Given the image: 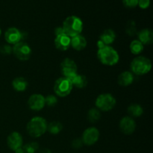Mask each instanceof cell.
Returning a JSON list of instances; mask_svg holds the SVG:
<instances>
[{
  "instance_id": "1",
  "label": "cell",
  "mask_w": 153,
  "mask_h": 153,
  "mask_svg": "<svg viewBox=\"0 0 153 153\" xmlns=\"http://www.w3.org/2000/svg\"><path fill=\"white\" fill-rule=\"evenodd\" d=\"M47 122L41 117H34L28 123L26 130L31 137L37 138L41 137L47 131Z\"/></svg>"
},
{
  "instance_id": "2",
  "label": "cell",
  "mask_w": 153,
  "mask_h": 153,
  "mask_svg": "<svg viewBox=\"0 0 153 153\" xmlns=\"http://www.w3.org/2000/svg\"><path fill=\"white\" fill-rule=\"evenodd\" d=\"M62 28L64 34L70 37H73L81 34L83 30V22L79 17L73 15L64 19Z\"/></svg>"
},
{
  "instance_id": "3",
  "label": "cell",
  "mask_w": 153,
  "mask_h": 153,
  "mask_svg": "<svg viewBox=\"0 0 153 153\" xmlns=\"http://www.w3.org/2000/svg\"><path fill=\"white\" fill-rule=\"evenodd\" d=\"M97 57L100 62L106 66H114L119 61L117 51L110 46H105L97 51Z\"/></svg>"
},
{
  "instance_id": "4",
  "label": "cell",
  "mask_w": 153,
  "mask_h": 153,
  "mask_svg": "<svg viewBox=\"0 0 153 153\" xmlns=\"http://www.w3.org/2000/svg\"><path fill=\"white\" fill-rule=\"evenodd\" d=\"M130 69L132 74H135L137 76H143L151 70L152 63L150 60L146 57H136L131 62Z\"/></svg>"
},
{
  "instance_id": "5",
  "label": "cell",
  "mask_w": 153,
  "mask_h": 153,
  "mask_svg": "<svg viewBox=\"0 0 153 153\" xmlns=\"http://www.w3.org/2000/svg\"><path fill=\"white\" fill-rule=\"evenodd\" d=\"M116 99L110 94H100L96 100L97 109L102 111H109L116 105Z\"/></svg>"
},
{
  "instance_id": "6",
  "label": "cell",
  "mask_w": 153,
  "mask_h": 153,
  "mask_svg": "<svg viewBox=\"0 0 153 153\" xmlns=\"http://www.w3.org/2000/svg\"><path fill=\"white\" fill-rule=\"evenodd\" d=\"M73 88L71 82L65 77L59 78L54 84V91L60 97H65L70 95Z\"/></svg>"
},
{
  "instance_id": "7",
  "label": "cell",
  "mask_w": 153,
  "mask_h": 153,
  "mask_svg": "<svg viewBox=\"0 0 153 153\" xmlns=\"http://www.w3.org/2000/svg\"><path fill=\"white\" fill-rule=\"evenodd\" d=\"M13 53L19 61H27L30 58L31 55V49L29 45L25 42H19L13 45L12 47Z\"/></svg>"
},
{
  "instance_id": "8",
  "label": "cell",
  "mask_w": 153,
  "mask_h": 153,
  "mask_svg": "<svg viewBox=\"0 0 153 153\" xmlns=\"http://www.w3.org/2000/svg\"><path fill=\"white\" fill-rule=\"evenodd\" d=\"M60 68H61V72L64 77L67 78V79L77 74V65L76 62L70 58H65L63 60L62 62L61 63Z\"/></svg>"
},
{
  "instance_id": "9",
  "label": "cell",
  "mask_w": 153,
  "mask_h": 153,
  "mask_svg": "<svg viewBox=\"0 0 153 153\" xmlns=\"http://www.w3.org/2000/svg\"><path fill=\"white\" fill-rule=\"evenodd\" d=\"M100 138V131L95 127H90L85 130L82 134V140L84 144L92 146L98 141Z\"/></svg>"
},
{
  "instance_id": "10",
  "label": "cell",
  "mask_w": 153,
  "mask_h": 153,
  "mask_svg": "<svg viewBox=\"0 0 153 153\" xmlns=\"http://www.w3.org/2000/svg\"><path fill=\"white\" fill-rule=\"evenodd\" d=\"M28 105L33 111H38L42 110L45 106V97L42 94H33L28 99Z\"/></svg>"
},
{
  "instance_id": "11",
  "label": "cell",
  "mask_w": 153,
  "mask_h": 153,
  "mask_svg": "<svg viewBox=\"0 0 153 153\" xmlns=\"http://www.w3.org/2000/svg\"><path fill=\"white\" fill-rule=\"evenodd\" d=\"M136 123L131 117H125L120 121V129L125 134H131L135 131Z\"/></svg>"
},
{
  "instance_id": "12",
  "label": "cell",
  "mask_w": 153,
  "mask_h": 153,
  "mask_svg": "<svg viewBox=\"0 0 153 153\" xmlns=\"http://www.w3.org/2000/svg\"><path fill=\"white\" fill-rule=\"evenodd\" d=\"M22 35L21 31L15 27L7 28L4 33V39L9 44L15 45L16 43L21 41Z\"/></svg>"
},
{
  "instance_id": "13",
  "label": "cell",
  "mask_w": 153,
  "mask_h": 153,
  "mask_svg": "<svg viewBox=\"0 0 153 153\" xmlns=\"http://www.w3.org/2000/svg\"><path fill=\"white\" fill-rule=\"evenodd\" d=\"M22 143H23V139H22V135L16 131H13L11 134H9L7 138V146L13 151L22 147Z\"/></svg>"
},
{
  "instance_id": "14",
  "label": "cell",
  "mask_w": 153,
  "mask_h": 153,
  "mask_svg": "<svg viewBox=\"0 0 153 153\" xmlns=\"http://www.w3.org/2000/svg\"><path fill=\"white\" fill-rule=\"evenodd\" d=\"M71 37L66 34H62L55 37V46L58 50L66 51L70 48Z\"/></svg>"
},
{
  "instance_id": "15",
  "label": "cell",
  "mask_w": 153,
  "mask_h": 153,
  "mask_svg": "<svg viewBox=\"0 0 153 153\" xmlns=\"http://www.w3.org/2000/svg\"><path fill=\"white\" fill-rule=\"evenodd\" d=\"M86 39H85V37L81 35V34L71 37V40H70V46H72L75 50L82 51L86 47Z\"/></svg>"
},
{
  "instance_id": "16",
  "label": "cell",
  "mask_w": 153,
  "mask_h": 153,
  "mask_svg": "<svg viewBox=\"0 0 153 153\" xmlns=\"http://www.w3.org/2000/svg\"><path fill=\"white\" fill-rule=\"evenodd\" d=\"M138 40L143 45L151 44L153 41V32L149 28H144L141 30L137 34Z\"/></svg>"
},
{
  "instance_id": "17",
  "label": "cell",
  "mask_w": 153,
  "mask_h": 153,
  "mask_svg": "<svg viewBox=\"0 0 153 153\" xmlns=\"http://www.w3.org/2000/svg\"><path fill=\"white\" fill-rule=\"evenodd\" d=\"M117 82L118 84L123 87L129 86L134 82V75L129 71L123 72L118 76Z\"/></svg>"
},
{
  "instance_id": "18",
  "label": "cell",
  "mask_w": 153,
  "mask_h": 153,
  "mask_svg": "<svg viewBox=\"0 0 153 153\" xmlns=\"http://www.w3.org/2000/svg\"><path fill=\"white\" fill-rule=\"evenodd\" d=\"M116 39V34L112 29H105L101 34L100 37V40L105 46H109L114 43Z\"/></svg>"
},
{
  "instance_id": "19",
  "label": "cell",
  "mask_w": 153,
  "mask_h": 153,
  "mask_svg": "<svg viewBox=\"0 0 153 153\" xmlns=\"http://www.w3.org/2000/svg\"><path fill=\"white\" fill-rule=\"evenodd\" d=\"M68 79L71 82L73 86L77 88H84L88 85V79L84 75H79L77 73L72 77L69 78Z\"/></svg>"
},
{
  "instance_id": "20",
  "label": "cell",
  "mask_w": 153,
  "mask_h": 153,
  "mask_svg": "<svg viewBox=\"0 0 153 153\" xmlns=\"http://www.w3.org/2000/svg\"><path fill=\"white\" fill-rule=\"evenodd\" d=\"M12 86L16 91L22 92L26 90L28 87V82L23 77H17L13 79L12 82Z\"/></svg>"
},
{
  "instance_id": "21",
  "label": "cell",
  "mask_w": 153,
  "mask_h": 153,
  "mask_svg": "<svg viewBox=\"0 0 153 153\" xmlns=\"http://www.w3.org/2000/svg\"><path fill=\"white\" fill-rule=\"evenodd\" d=\"M128 113L134 117H139L143 113V109L141 105L138 104H132L128 106Z\"/></svg>"
},
{
  "instance_id": "22",
  "label": "cell",
  "mask_w": 153,
  "mask_h": 153,
  "mask_svg": "<svg viewBox=\"0 0 153 153\" xmlns=\"http://www.w3.org/2000/svg\"><path fill=\"white\" fill-rule=\"evenodd\" d=\"M63 128L62 124L58 121H53L47 126V129L52 134H58Z\"/></svg>"
},
{
  "instance_id": "23",
  "label": "cell",
  "mask_w": 153,
  "mask_h": 153,
  "mask_svg": "<svg viewBox=\"0 0 153 153\" xmlns=\"http://www.w3.org/2000/svg\"><path fill=\"white\" fill-rule=\"evenodd\" d=\"M130 51L134 55H139L143 51V45L138 40H134L130 43Z\"/></svg>"
},
{
  "instance_id": "24",
  "label": "cell",
  "mask_w": 153,
  "mask_h": 153,
  "mask_svg": "<svg viewBox=\"0 0 153 153\" xmlns=\"http://www.w3.org/2000/svg\"><path fill=\"white\" fill-rule=\"evenodd\" d=\"M101 117V114L99 109L91 108L88 113V119L91 123H96L100 120Z\"/></svg>"
},
{
  "instance_id": "25",
  "label": "cell",
  "mask_w": 153,
  "mask_h": 153,
  "mask_svg": "<svg viewBox=\"0 0 153 153\" xmlns=\"http://www.w3.org/2000/svg\"><path fill=\"white\" fill-rule=\"evenodd\" d=\"M22 148L25 153H35L39 149V145L37 142H29Z\"/></svg>"
},
{
  "instance_id": "26",
  "label": "cell",
  "mask_w": 153,
  "mask_h": 153,
  "mask_svg": "<svg viewBox=\"0 0 153 153\" xmlns=\"http://www.w3.org/2000/svg\"><path fill=\"white\" fill-rule=\"evenodd\" d=\"M126 34L129 36H134L136 33V23L134 21L130 20L127 22L126 27Z\"/></svg>"
},
{
  "instance_id": "27",
  "label": "cell",
  "mask_w": 153,
  "mask_h": 153,
  "mask_svg": "<svg viewBox=\"0 0 153 153\" xmlns=\"http://www.w3.org/2000/svg\"><path fill=\"white\" fill-rule=\"evenodd\" d=\"M57 102H58V99L55 96L48 95L47 97H45V105L49 106V107L55 106Z\"/></svg>"
},
{
  "instance_id": "28",
  "label": "cell",
  "mask_w": 153,
  "mask_h": 153,
  "mask_svg": "<svg viewBox=\"0 0 153 153\" xmlns=\"http://www.w3.org/2000/svg\"><path fill=\"white\" fill-rule=\"evenodd\" d=\"M124 6L128 8H134L138 4V0H123Z\"/></svg>"
},
{
  "instance_id": "29",
  "label": "cell",
  "mask_w": 153,
  "mask_h": 153,
  "mask_svg": "<svg viewBox=\"0 0 153 153\" xmlns=\"http://www.w3.org/2000/svg\"><path fill=\"white\" fill-rule=\"evenodd\" d=\"M0 52H1V53H2L3 55H7L11 54V52H13V49H12V47L10 45H4L2 47L0 48Z\"/></svg>"
},
{
  "instance_id": "30",
  "label": "cell",
  "mask_w": 153,
  "mask_h": 153,
  "mask_svg": "<svg viewBox=\"0 0 153 153\" xmlns=\"http://www.w3.org/2000/svg\"><path fill=\"white\" fill-rule=\"evenodd\" d=\"M83 144L84 143L83 142H82V139H75V140H73V142H72V147L75 149H79L82 147Z\"/></svg>"
},
{
  "instance_id": "31",
  "label": "cell",
  "mask_w": 153,
  "mask_h": 153,
  "mask_svg": "<svg viewBox=\"0 0 153 153\" xmlns=\"http://www.w3.org/2000/svg\"><path fill=\"white\" fill-rule=\"evenodd\" d=\"M139 7L141 9H146L150 5V0H138Z\"/></svg>"
},
{
  "instance_id": "32",
  "label": "cell",
  "mask_w": 153,
  "mask_h": 153,
  "mask_svg": "<svg viewBox=\"0 0 153 153\" xmlns=\"http://www.w3.org/2000/svg\"><path fill=\"white\" fill-rule=\"evenodd\" d=\"M55 36H58V35H60V34H64V29H63L62 27H58V28H55Z\"/></svg>"
},
{
  "instance_id": "33",
  "label": "cell",
  "mask_w": 153,
  "mask_h": 153,
  "mask_svg": "<svg viewBox=\"0 0 153 153\" xmlns=\"http://www.w3.org/2000/svg\"><path fill=\"white\" fill-rule=\"evenodd\" d=\"M39 153H52V152L48 148H43V149L39 150Z\"/></svg>"
},
{
  "instance_id": "34",
  "label": "cell",
  "mask_w": 153,
  "mask_h": 153,
  "mask_svg": "<svg viewBox=\"0 0 153 153\" xmlns=\"http://www.w3.org/2000/svg\"><path fill=\"white\" fill-rule=\"evenodd\" d=\"M14 152H15V153H25V152H24L23 148H22V147L19 148V149H16Z\"/></svg>"
},
{
  "instance_id": "35",
  "label": "cell",
  "mask_w": 153,
  "mask_h": 153,
  "mask_svg": "<svg viewBox=\"0 0 153 153\" xmlns=\"http://www.w3.org/2000/svg\"><path fill=\"white\" fill-rule=\"evenodd\" d=\"M1 28H0V36H1Z\"/></svg>"
}]
</instances>
